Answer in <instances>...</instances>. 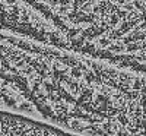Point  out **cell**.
Returning <instances> with one entry per match:
<instances>
[{
  "mask_svg": "<svg viewBox=\"0 0 146 136\" xmlns=\"http://www.w3.org/2000/svg\"><path fill=\"white\" fill-rule=\"evenodd\" d=\"M58 136H63V135H58Z\"/></svg>",
  "mask_w": 146,
  "mask_h": 136,
  "instance_id": "obj_1",
  "label": "cell"
}]
</instances>
